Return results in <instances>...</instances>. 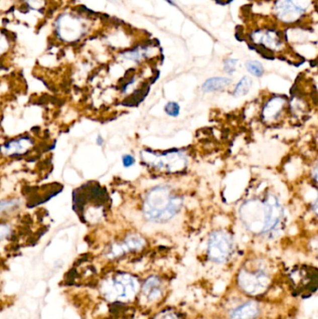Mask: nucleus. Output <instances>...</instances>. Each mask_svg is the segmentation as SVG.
<instances>
[{
  "label": "nucleus",
  "instance_id": "nucleus-11",
  "mask_svg": "<svg viewBox=\"0 0 318 319\" xmlns=\"http://www.w3.org/2000/svg\"><path fill=\"white\" fill-rule=\"evenodd\" d=\"M286 104H287L286 99L280 96H276L270 99L266 103L262 111L263 120L268 122H274V121H276L283 113Z\"/></svg>",
  "mask_w": 318,
  "mask_h": 319
},
{
  "label": "nucleus",
  "instance_id": "nucleus-8",
  "mask_svg": "<svg viewBox=\"0 0 318 319\" xmlns=\"http://www.w3.org/2000/svg\"><path fill=\"white\" fill-rule=\"evenodd\" d=\"M309 0H277L275 13L285 23H293L305 13Z\"/></svg>",
  "mask_w": 318,
  "mask_h": 319
},
{
  "label": "nucleus",
  "instance_id": "nucleus-1",
  "mask_svg": "<svg viewBox=\"0 0 318 319\" xmlns=\"http://www.w3.org/2000/svg\"><path fill=\"white\" fill-rule=\"evenodd\" d=\"M243 224L255 234L270 233L277 228L284 217V209L279 199L269 193L263 200L251 199L240 208Z\"/></svg>",
  "mask_w": 318,
  "mask_h": 319
},
{
  "label": "nucleus",
  "instance_id": "nucleus-17",
  "mask_svg": "<svg viewBox=\"0 0 318 319\" xmlns=\"http://www.w3.org/2000/svg\"><path fill=\"white\" fill-rule=\"evenodd\" d=\"M252 86V81L248 77H243L239 83L236 84L235 88L233 91V96L236 97L246 96L248 95V92L251 89Z\"/></svg>",
  "mask_w": 318,
  "mask_h": 319
},
{
  "label": "nucleus",
  "instance_id": "nucleus-10",
  "mask_svg": "<svg viewBox=\"0 0 318 319\" xmlns=\"http://www.w3.org/2000/svg\"><path fill=\"white\" fill-rule=\"evenodd\" d=\"M146 244L143 237L138 234H129L123 241L112 244L108 249L106 256L109 260L118 259L126 253L142 249Z\"/></svg>",
  "mask_w": 318,
  "mask_h": 319
},
{
  "label": "nucleus",
  "instance_id": "nucleus-21",
  "mask_svg": "<svg viewBox=\"0 0 318 319\" xmlns=\"http://www.w3.org/2000/svg\"><path fill=\"white\" fill-rule=\"evenodd\" d=\"M165 110H166L167 115L171 116V117H178L180 113V107L178 103L171 101V102L166 104Z\"/></svg>",
  "mask_w": 318,
  "mask_h": 319
},
{
  "label": "nucleus",
  "instance_id": "nucleus-5",
  "mask_svg": "<svg viewBox=\"0 0 318 319\" xmlns=\"http://www.w3.org/2000/svg\"><path fill=\"white\" fill-rule=\"evenodd\" d=\"M142 158L146 165L154 169L167 173H178L182 171L188 164V158L184 152L169 151L156 153L151 151H143Z\"/></svg>",
  "mask_w": 318,
  "mask_h": 319
},
{
  "label": "nucleus",
  "instance_id": "nucleus-13",
  "mask_svg": "<svg viewBox=\"0 0 318 319\" xmlns=\"http://www.w3.org/2000/svg\"><path fill=\"white\" fill-rule=\"evenodd\" d=\"M252 37L256 43L264 45L273 50L278 49L282 44L278 33L274 30H260L255 32Z\"/></svg>",
  "mask_w": 318,
  "mask_h": 319
},
{
  "label": "nucleus",
  "instance_id": "nucleus-22",
  "mask_svg": "<svg viewBox=\"0 0 318 319\" xmlns=\"http://www.w3.org/2000/svg\"><path fill=\"white\" fill-rule=\"evenodd\" d=\"M238 64V60L233 58H228L224 62V70L229 75H232L236 71V67Z\"/></svg>",
  "mask_w": 318,
  "mask_h": 319
},
{
  "label": "nucleus",
  "instance_id": "nucleus-23",
  "mask_svg": "<svg viewBox=\"0 0 318 319\" xmlns=\"http://www.w3.org/2000/svg\"><path fill=\"white\" fill-rule=\"evenodd\" d=\"M122 166H124L125 168H129L132 166H134V163H135V160H134V156L130 155V154H125L123 157H122Z\"/></svg>",
  "mask_w": 318,
  "mask_h": 319
},
{
  "label": "nucleus",
  "instance_id": "nucleus-14",
  "mask_svg": "<svg viewBox=\"0 0 318 319\" xmlns=\"http://www.w3.org/2000/svg\"><path fill=\"white\" fill-rule=\"evenodd\" d=\"M143 294L146 300L153 302L159 300L163 294V286L157 276H151L145 282L143 287Z\"/></svg>",
  "mask_w": 318,
  "mask_h": 319
},
{
  "label": "nucleus",
  "instance_id": "nucleus-19",
  "mask_svg": "<svg viewBox=\"0 0 318 319\" xmlns=\"http://www.w3.org/2000/svg\"><path fill=\"white\" fill-rule=\"evenodd\" d=\"M13 235V226L5 221H0V245L11 240Z\"/></svg>",
  "mask_w": 318,
  "mask_h": 319
},
{
  "label": "nucleus",
  "instance_id": "nucleus-27",
  "mask_svg": "<svg viewBox=\"0 0 318 319\" xmlns=\"http://www.w3.org/2000/svg\"><path fill=\"white\" fill-rule=\"evenodd\" d=\"M165 1H166L167 3H169V4H171V5H175V3L173 2L172 0H165Z\"/></svg>",
  "mask_w": 318,
  "mask_h": 319
},
{
  "label": "nucleus",
  "instance_id": "nucleus-3",
  "mask_svg": "<svg viewBox=\"0 0 318 319\" xmlns=\"http://www.w3.org/2000/svg\"><path fill=\"white\" fill-rule=\"evenodd\" d=\"M138 283L133 275L124 273L106 278L100 284V292L109 301H126L132 300L137 293Z\"/></svg>",
  "mask_w": 318,
  "mask_h": 319
},
{
  "label": "nucleus",
  "instance_id": "nucleus-6",
  "mask_svg": "<svg viewBox=\"0 0 318 319\" xmlns=\"http://www.w3.org/2000/svg\"><path fill=\"white\" fill-rule=\"evenodd\" d=\"M238 283L245 292L258 295L267 288L270 284V275L264 268H245L239 274Z\"/></svg>",
  "mask_w": 318,
  "mask_h": 319
},
{
  "label": "nucleus",
  "instance_id": "nucleus-15",
  "mask_svg": "<svg viewBox=\"0 0 318 319\" xmlns=\"http://www.w3.org/2000/svg\"><path fill=\"white\" fill-rule=\"evenodd\" d=\"M23 205V201L18 197H11L0 200V218L11 216Z\"/></svg>",
  "mask_w": 318,
  "mask_h": 319
},
{
  "label": "nucleus",
  "instance_id": "nucleus-7",
  "mask_svg": "<svg viewBox=\"0 0 318 319\" xmlns=\"http://www.w3.org/2000/svg\"><path fill=\"white\" fill-rule=\"evenodd\" d=\"M232 238L225 230H214L208 240V257L212 262H227L232 252Z\"/></svg>",
  "mask_w": 318,
  "mask_h": 319
},
{
  "label": "nucleus",
  "instance_id": "nucleus-20",
  "mask_svg": "<svg viewBox=\"0 0 318 319\" xmlns=\"http://www.w3.org/2000/svg\"><path fill=\"white\" fill-rule=\"evenodd\" d=\"M10 46H11L10 39L8 38L5 33L0 30V59L9 51Z\"/></svg>",
  "mask_w": 318,
  "mask_h": 319
},
{
  "label": "nucleus",
  "instance_id": "nucleus-16",
  "mask_svg": "<svg viewBox=\"0 0 318 319\" xmlns=\"http://www.w3.org/2000/svg\"><path fill=\"white\" fill-rule=\"evenodd\" d=\"M230 83H231V79L229 77H210L204 82L202 86V90L204 93L216 92V91H220L226 88L227 86H229Z\"/></svg>",
  "mask_w": 318,
  "mask_h": 319
},
{
  "label": "nucleus",
  "instance_id": "nucleus-18",
  "mask_svg": "<svg viewBox=\"0 0 318 319\" xmlns=\"http://www.w3.org/2000/svg\"><path fill=\"white\" fill-rule=\"evenodd\" d=\"M246 67L250 74L255 77H261L264 73V67L261 62L256 60H249L246 63Z\"/></svg>",
  "mask_w": 318,
  "mask_h": 319
},
{
  "label": "nucleus",
  "instance_id": "nucleus-25",
  "mask_svg": "<svg viewBox=\"0 0 318 319\" xmlns=\"http://www.w3.org/2000/svg\"><path fill=\"white\" fill-rule=\"evenodd\" d=\"M96 143L97 146H99V147H103L104 146V144H105V139H104V137H103L101 134H97V136H96Z\"/></svg>",
  "mask_w": 318,
  "mask_h": 319
},
{
  "label": "nucleus",
  "instance_id": "nucleus-12",
  "mask_svg": "<svg viewBox=\"0 0 318 319\" xmlns=\"http://www.w3.org/2000/svg\"><path fill=\"white\" fill-rule=\"evenodd\" d=\"M261 313L259 304L254 301H248L234 308L229 313L230 319H257Z\"/></svg>",
  "mask_w": 318,
  "mask_h": 319
},
{
  "label": "nucleus",
  "instance_id": "nucleus-4",
  "mask_svg": "<svg viewBox=\"0 0 318 319\" xmlns=\"http://www.w3.org/2000/svg\"><path fill=\"white\" fill-rule=\"evenodd\" d=\"M58 39L64 43H76L88 33V23L82 16L74 13H63L54 24Z\"/></svg>",
  "mask_w": 318,
  "mask_h": 319
},
{
  "label": "nucleus",
  "instance_id": "nucleus-2",
  "mask_svg": "<svg viewBox=\"0 0 318 319\" xmlns=\"http://www.w3.org/2000/svg\"><path fill=\"white\" fill-rule=\"evenodd\" d=\"M183 198L165 185L156 186L146 193L143 205L146 218L157 223H166L182 208Z\"/></svg>",
  "mask_w": 318,
  "mask_h": 319
},
{
  "label": "nucleus",
  "instance_id": "nucleus-24",
  "mask_svg": "<svg viewBox=\"0 0 318 319\" xmlns=\"http://www.w3.org/2000/svg\"><path fill=\"white\" fill-rule=\"evenodd\" d=\"M155 319H176V317L173 315L172 313H161Z\"/></svg>",
  "mask_w": 318,
  "mask_h": 319
},
{
  "label": "nucleus",
  "instance_id": "nucleus-9",
  "mask_svg": "<svg viewBox=\"0 0 318 319\" xmlns=\"http://www.w3.org/2000/svg\"><path fill=\"white\" fill-rule=\"evenodd\" d=\"M35 147L31 136L22 135L14 137L0 145V155L7 158H18L29 153Z\"/></svg>",
  "mask_w": 318,
  "mask_h": 319
},
{
  "label": "nucleus",
  "instance_id": "nucleus-26",
  "mask_svg": "<svg viewBox=\"0 0 318 319\" xmlns=\"http://www.w3.org/2000/svg\"><path fill=\"white\" fill-rule=\"evenodd\" d=\"M316 177H317V166H314L313 167V179L316 182Z\"/></svg>",
  "mask_w": 318,
  "mask_h": 319
}]
</instances>
